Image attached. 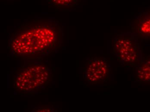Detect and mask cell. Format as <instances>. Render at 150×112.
<instances>
[{
    "label": "cell",
    "mask_w": 150,
    "mask_h": 112,
    "mask_svg": "<svg viewBox=\"0 0 150 112\" xmlns=\"http://www.w3.org/2000/svg\"><path fill=\"white\" fill-rule=\"evenodd\" d=\"M64 36L63 27L56 21L35 20L24 23L10 36L8 51L15 58H40L59 50Z\"/></svg>",
    "instance_id": "1"
},
{
    "label": "cell",
    "mask_w": 150,
    "mask_h": 112,
    "mask_svg": "<svg viewBox=\"0 0 150 112\" xmlns=\"http://www.w3.org/2000/svg\"><path fill=\"white\" fill-rule=\"evenodd\" d=\"M51 72L45 65L33 63L20 69L13 78V86L23 92H32L45 86L50 81Z\"/></svg>",
    "instance_id": "2"
},
{
    "label": "cell",
    "mask_w": 150,
    "mask_h": 112,
    "mask_svg": "<svg viewBox=\"0 0 150 112\" xmlns=\"http://www.w3.org/2000/svg\"><path fill=\"white\" fill-rule=\"evenodd\" d=\"M112 53L122 65L136 67L142 59L137 38L133 35H119L113 42Z\"/></svg>",
    "instance_id": "3"
},
{
    "label": "cell",
    "mask_w": 150,
    "mask_h": 112,
    "mask_svg": "<svg viewBox=\"0 0 150 112\" xmlns=\"http://www.w3.org/2000/svg\"><path fill=\"white\" fill-rule=\"evenodd\" d=\"M84 72L85 79L90 83H106L110 76V65L105 57L91 58L86 63Z\"/></svg>",
    "instance_id": "4"
},
{
    "label": "cell",
    "mask_w": 150,
    "mask_h": 112,
    "mask_svg": "<svg viewBox=\"0 0 150 112\" xmlns=\"http://www.w3.org/2000/svg\"><path fill=\"white\" fill-rule=\"evenodd\" d=\"M131 30L136 38L150 40V9L138 15L132 23Z\"/></svg>",
    "instance_id": "5"
},
{
    "label": "cell",
    "mask_w": 150,
    "mask_h": 112,
    "mask_svg": "<svg viewBox=\"0 0 150 112\" xmlns=\"http://www.w3.org/2000/svg\"><path fill=\"white\" fill-rule=\"evenodd\" d=\"M136 67L137 82L140 83H150V55L142 57Z\"/></svg>",
    "instance_id": "6"
},
{
    "label": "cell",
    "mask_w": 150,
    "mask_h": 112,
    "mask_svg": "<svg viewBox=\"0 0 150 112\" xmlns=\"http://www.w3.org/2000/svg\"><path fill=\"white\" fill-rule=\"evenodd\" d=\"M47 2L57 9L71 8L78 4L79 0H47Z\"/></svg>",
    "instance_id": "7"
},
{
    "label": "cell",
    "mask_w": 150,
    "mask_h": 112,
    "mask_svg": "<svg viewBox=\"0 0 150 112\" xmlns=\"http://www.w3.org/2000/svg\"><path fill=\"white\" fill-rule=\"evenodd\" d=\"M54 110L53 109H50L48 108H45V107H42V108H38V109H35V110H33V112H53L54 111Z\"/></svg>",
    "instance_id": "8"
}]
</instances>
